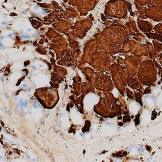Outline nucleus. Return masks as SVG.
<instances>
[{
    "label": "nucleus",
    "mask_w": 162,
    "mask_h": 162,
    "mask_svg": "<svg viewBox=\"0 0 162 162\" xmlns=\"http://www.w3.org/2000/svg\"><path fill=\"white\" fill-rule=\"evenodd\" d=\"M22 38H25V39H27V38H31V37L27 36V35H23L22 36Z\"/></svg>",
    "instance_id": "obj_1"
},
{
    "label": "nucleus",
    "mask_w": 162,
    "mask_h": 162,
    "mask_svg": "<svg viewBox=\"0 0 162 162\" xmlns=\"http://www.w3.org/2000/svg\"><path fill=\"white\" fill-rule=\"evenodd\" d=\"M33 107L35 108H37L38 106H37L35 104H34V105H33Z\"/></svg>",
    "instance_id": "obj_2"
},
{
    "label": "nucleus",
    "mask_w": 162,
    "mask_h": 162,
    "mask_svg": "<svg viewBox=\"0 0 162 162\" xmlns=\"http://www.w3.org/2000/svg\"><path fill=\"white\" fill-rule=\"evenodd\" d=\"M27 86V84H24L23 85V88H25Z\"/></svg>",
    "instance_id": "obj_3"
},
{
    "label": "nucleus",
    "mask_w": 162,
    "mask_h": 162,
    "mask_svg": "<svg viewBox=\"0 0 162 162\" xmlns=\"http://www.w3.org/2000/svg\"><path fill=\"white\" fill-rule=\"evenodd\" d=\"M22 14H26V12H22Z\"/></svg>",
    "instance_id": "obj_4"
},
{
    "label": "nucleus",
    "mask_w": 162,
    "mask_h": 162,
    "mask_svg": "<svg viewBox=\"0 0 162 162\" xmlns=\"http://www.w3.org/2000/svg\"><path fill=\"white\" fill-rule=\"evenodd\" d=\"M0 46H3V45L2 44V43H0Z\"/></svg>",
    "instance_id": "obj_5"
}]
</instances>
